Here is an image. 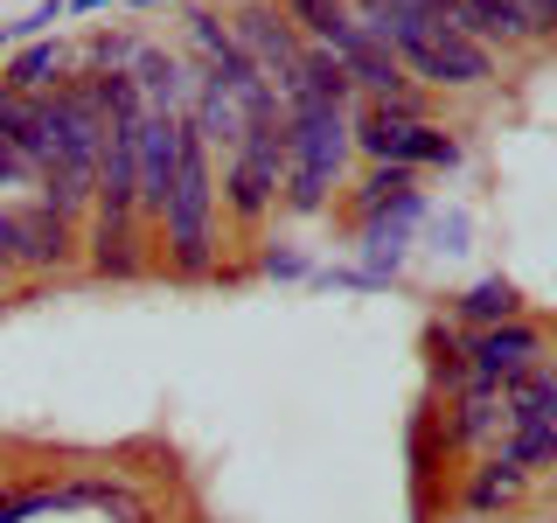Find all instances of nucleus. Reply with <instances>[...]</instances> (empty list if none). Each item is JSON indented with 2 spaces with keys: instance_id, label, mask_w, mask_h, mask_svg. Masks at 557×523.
Here are the masks:
<instances>
[{
  "instance_id": "1a4fd4ad",
  "label": "nucleus",
  "mask_w": 557,
  "mask_h": 523,
  "mask_svg": "<svg viewBox=\"0 0 557 523\" xmlns=\"http://www.w3.org/2000/svg\"><path fill=\"white\" fill-rule=\"evenodd\" d=\"M126 77L139 84V98H147V105H153V112H182V98H188V92H196V77H188V70H182V63H174V57H168V49H147V42H139V49H133V63H126Z\"/></svg>"
},
{
  "instance_id": "f8f14e48",
  "label": "nucleus",
  "mask_w": 557,
  "mask_h": 523,
  "mask_svg": "<svg viewBox=\"0 0 557 523\" xmlns=\"http://www.w3.org/2000/svg\"><path fill=\"white\" fill-rule=\"evenodd\" d=\"M63 70H70V49L49 42V35H35L22 57L8 63V77H0V84H8V92H22V98H49L63 84Z\"/></svg>"
},
{
  "instance_id": "412c9836",
  "label": "nucleus",
  "mask_w": 557,
  "mask_h": 523,
  "mask_svg": "<svg viewBox=\"0 0 557 523\" xmlns=\"http://www.w3.org/2000/svg\"><path fill=\"white\" fill-rule=\"evenodd\" d=\"M22 266V223H14V209H0V272Z\"/></svg>"
},
{
  "instance_id": "b1692460",
  "label": "nucleus",
  "mask_w": 557,
  "mask_h": 523,
  "mask_svg": "<svg viewBox=\"0 0 557 523\" xmlns=\"http://www.w3.org/2000/svg\"><path fill=\"white\" fill-rule=\"evenodd\" d=\"M139 8H161V0H139Z\"/></svg>"
},
{
  "instance_id": "5701e85b",
  "label": "nucleus",
  "mask_w": 557,
  "mask_h": 523,
  "mask_svg": "<svg viewBox=\"0 0 557 523\" xmlns=\"http://www.w3.org/2000/svg\"><path fill=\"white\" fill-rule=\"evenodd\" d=\"M8 42H14V28H0V49H8Z\"/></svg>"
},
{
  "instance_id": "39448f33",
  "label": "nucleus",
  "mask_w": 557,
  "mask_h": 523,
  "mask_svg": "<svg viewBox=\"0 0 557 523\" xmlns=\"http://www.w3.org/2000/svg\"><path fill=\"white\" fill-rule=\"evenodd\" d=\"M348 133H356V147L376 168H453L460 161V139L446 126H432V119H391L383 105H362L348 119Z\"/></svg>"
},
{
  "instance_id": "20e7f679",
  "label": "nucleus",
  "mask_w": 557,
  "mask_h": 523,
  "mask_svg": "<svg viewBox=\"0 0 557 523\" xmlns=\"http://www.w3.org/2000/svg\"><path fill=\"white\" fill-rule=\"evenodd\" d=\"M286 112L278 119H251L231 147V168H223V209L237 223H265L278 203V174H286Z\"/></svg>"
},
{
  "instance_id": "6e6552de",
  "label": "nucleus",
  "mask_w": 557,
  "mask_h": 523,
  "mask_svg": "<svg viewBox=\"0 0 557 523\" xmlns=\"http://www.w3.org/2000/svg\"><path fill=\"white\" fill-rule=\"evenodd\" d=\"M22 266L28 272H70L84 258V231H77V217H63V209H49V203H35V209H22Z\"/></svg>"
},
{
  "instance_id": "a211bd4d",
  "label": "nucleus",
  "mask_w": 557,
  "mask_h": 523,
  "mask_svg": "<svg viewBox=\"0 0 557 523\" xmlns=\"http://www.w3.org/2000/svg\"><path fill=\"white\" fill-rule=\"evenodd\" d=\"M509 461L522 475H536V467H557V426H509Z\"/></svg>"
},
{
  "instance_id": "6ab92c4d",
  "label": "nucleus",
  "mask_w": 557,
  "mask_h": 523,
  "mask_svg": "<svg viewBox=\"0 0 557 523\" xmlns=\"http://www.w3.org/2000/svg\"><path fill=\"white\" fill-rule=\"evenodd\" d=\"M133 35H98V42L91 49H84V77H98V70H126L133 63Z\"/></svg>"
},
{
  "instance_id": "4be33fe9",
  "label": "nucleus",
  "mask_w": 557,
  "mask_h": 523,
  "mask_svg": "<svg viewBox=\"0 0 557 523\" xmlns=\"http://www.w3.org/2000/svg\"><path fill=\"white\" fill-rule=\"evenodd\" d=\"M98 8H119V0H70V14H98Z\"/></svg>"
},
{
  "instance_id": "dca6fc26",
  "label": "nucleus",
  "mask_w": 557,
  "mask_h": 523,
  "mask_svg": "<svg viewBox=\"0 0 557 523\" xmlns=\"http://www.w3.org/2000/svg\"><path fill=\"white\" fill-rule=\"evenodd\" d=\"M278 14H286V22L300 28V42H313V49H327L348 22H356L348 0H278Z\"/></svg>"
},
{
  "instance_id": "f3484780",
  "label": "nucleus",
  "mask_w": 557,
  "mask_h": 523,
  "mask_svg": "<svg viewBox=\"0 0 557 523\" xmlns=\"http://www.w3.org/2000/svg\"><path fill=\"white\" fill-rule=\"evenodd\" d=\"M460 314H467L474 328L516 321V314H522V293L509 287V279H481V287H467V293H460Z\"/></svg>"
},
{
  "instance_id": "2eb2a0df",
  "label": "nucleus",
  "mask_w": 557,
  "mask_h": 523,
  "mask_svg": "<svg viewBox=\"0 0 557 523\" xmlns=\"http://www.w3.org/2000/svg\"><path fill=\"white\" fill-rule=\"evenodd\" d=\"M460 14H467V35H474V42H487V49H516V42H536L516 0H460Z\"/></svg>"
},
{
  "instance_id": "ddd939ff",
  "label": "nucleus",
  "mask_w": 557,
  "mask_h": 523,
  "mask_svg": "<svg viewBox=\"0 0 557 523\" xmlns=\"http://www.w3.org/2000/svg\"><path fill=\"white\" fill-rule=\"evenodd\" d=\"M425 209V196L411 188V168H370V182H362L356 196V217L376 223V217H418Z\"/></svg>"
},
{
  "instance_id": "9d476101",
  "label": "nucleus",
  "mask_w": 557,
  "mask_h": 523,
  "mask_svg": "<svg viewBox=\"0 0 557 523\" xmlns=\"http://www.w3.org/2000/svg\"><path fill=\"white\" fill-rule=\"evenodd\" d=\"M495 426L509 433V412H502V384H487V377H467L460 405H453V418H446V440H453V447H481Z\"/></svg>"
},
{
  "instance_id": "0eeeda50",
  "label": "nucleus",
  "mask_w": 557,
  "mask_h": 523,
  "mask_svg": "<svg viewBox=\"0 0 557 523\" xmlns=\"http://www.w3.org/2000/svg\"><path fill=\"white\" fill-rule=\"evenodd\" d=\"M544 356V336H536L530 321H495V328H474L467 336V370L487 377V384H509L516 370H530V363Z\"/></svg>"
},
{
  "instance_id": "393cba45",
  "label": "nucleus",
  "mask_w": 557,
  "mask_h": 523,
  "mask_svg": "<svg viewBox=\"0 0 557 523\" xmlns=\"http://www.w3.org/2000/svg\"><path fill=\"white\" fill-rule=\"evenodd\" d=\"M550 377H557V363H550Z\"/></svg>"
},
{
  "instance_id": "aec40b11",
  "label": "nucleus",
  "mask_w": 557,
  "mask_h": 523,
  "mask_svg": "<svg viewBox=\"0 0 557 523\" xmlns=\"http://www.w3.org/2000/svg\"><path fill=\"white\" fill-rule=\"evenodd\" d=\"M522 22H530V35L544 42V35H557V0H516Z\"/></svg>"
},
{
  "instance_id": "f257e3e1",
  "label": "nucleus",
  "mask_w": 557,
  "mask_h": 523,
  "mask_svg": "<svg viewBox=\"0 0 557 523\" xmlns=\"http://www.w3.org/2000/svg\"><path fill=\"white\" fill-rule=\"evenodd\" d=\"M161 244H168V272L174 279H209L216 272V174H209V139L188 126L182 133V161H174V188L161 209Z\"/></svg>"
},
{
  "instance_id": "9b49d317",
  "label": "nucleus",
  "mask_w": 557,
  "mask_h": 523,
  "mask_svg": "<svg viewBox=\"0 0 557 523\" xmlns=\"http://www.w3.org/2000/svg\"><path fill=\"white\" fill-rule=\"evenodd\" d=\"M502 412H509V426H557V377L550 363H530V370H516L502 384Z\"/></svg>"
},
{
  "instance_id": "f03ea898",
  "label": "nucleus",
  "mask_w": 557,
  "mask_h": 523,
  "mask_svg": "<svg viewBox=\"0 0 557 523\" xmlns=\"http://www.w3.org/2000/svg\"><path fill=\"white\" fill-rule=\"evenodd\" d=\"M286 174H278V203L293 209V217H313V209H327L335 196L342 168H348V147H356V133H348V112L342 105H286Z\"/></svg>"
},
{
  "instance_id": "4468645a",
  "label": "nucleus",
  "mask_w": 557,
  "mask_h": 523,
  "mask_svg": "<svg viewBox=\"0 0 557 523\" xmlns=\"http://www.w3.org/2000/svg\"><path fill=\"white\" fill-rule=\"evenodd\" d=\"M522 488H530V475H522L509 453H487V461L474 467V482H467V510H474V516H495V510H509Z\"/></svg>"
},
{
  "instance_id": "423d86ee",
  "label": "nucleus",
  "mask_w": 557,
  "mask_h": 523,
  "mask_svg": "<svg viewBox=\"0 0 557 523\" xmlns=\"http://www.w3.org/2000/svg\"><path fill=\"white\" fill-rule=\"evenodd\" d=\"M231 35H237V49L251 57V70L265 84H278L293 63H300V49H307L300 28L278 14V0H237V8H231Z\"/></svg>"
},
{
  "instance_id": "7ed1b4c3",
  "label": "nucleus",
  "mask_w": 557,
  "mask_h": 523,
  "mask_svg": "<svg viewBox=\"0 0 557 523\" xmlns=\"http://www.w3.org/2000/svg\"><path fill=\"white\" fill-rule=\"evenodd\" d=\"M383 49L425 92H474V84L495 77V49L474 42L467 28H446V22H405V28L383 35Z\"/></svg>"
}]
</instances>
